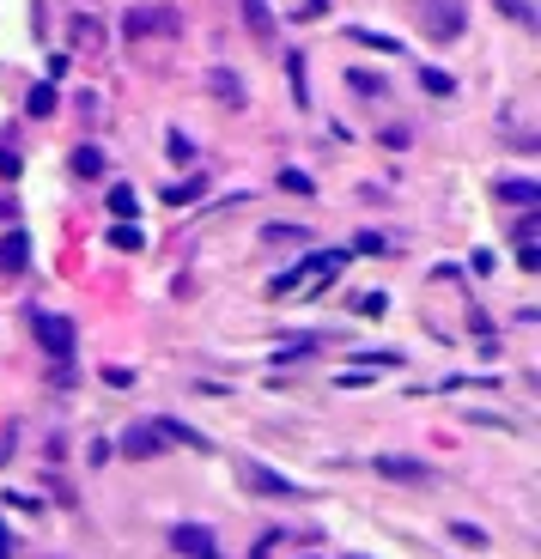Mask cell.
<instances>
[{
  "label": "cell",
  "mask_w": 541,
  "mask_h": 559,
  "mask_svg": "<svg viewBox=\"0 0 541 559\" xmlns=\"http://www.w3.org/2000/svg\"><path fill=\"white\" fill-rule=\"evenodd\" d=\"M341 262H347V250H317V256H304L298 268L274 274V280H268V292H274V298H286L292 286H323V280H329V268H341Z\"/></svg>",
  "instance_id": "obj_1"
},
{
  "label": "cell",
  "mask_w": 541,
  "mask_h": 559,
  "mask_svg": "<svg viewBox=\"0 0 541 559\" xmlns=\"http://www.w3.org/2000/svg\"><path fill=\"white\" fill-rule=\"evenodd\" d=\"M244 487H250V493H262V499H304V487H298V481H286V474H274L268 462H244Z\"/></svg>",
  "instance_id": "obj_2"
},
{
  "label": "cell",
  "mask_w": 541,
  "mask_h": 559,
  "mask_svg": "<svg viewBox=\"0 0 541 559\" xmlns=\"http://www.w3.org/2000/svg\"><path fill=\"white\" fill-rule=\"evenodd\" d=\"M31 329H37L43 353H55L61 365L73 359V323H67V316H49V310H37V316H31Z\"/></svg>",
  "instance_id": "obj_3"
},
{
  "label": "cell",
  "mask_w": 541,
  "mask_h": 559,
  "mask_svg": "<svg viewBox=\"0 0 541 559\" xmlns=\"http://www.w3.org/2000/svg\"><path fill=\"white\" fill-rule=\"evenodd\" d=\"M177 25H183V19H177L171 7H128V13H122V31H128V37H152V31L171 37Z\"/></svg>",
  "instance_id": "obj_4"
},
{
  "label": "cell",
  "mask_w": 541,
  "mask_h": 559,
  "mask_svg": "<svg viewBox=\"0 0 541 559\" xmlns=\"http://www.w3.org/2000/svg\"><path fill=\"white\" fill-rule=\"evenodd\" d=\"M171 547H177L183 559H219V541H213V529H201V523H177V529H171Z\"/></svg>",
  "instance_id": "obj_5"
},
{
  "label": "cell",
  "mask_w": 541,
  "mask_h": 559,
  "mask_svg": "<svg viewBox=\"0 0 541 559\" xmlns=\"http://www.w3.org/2000/svg\"><path fill=\"white\" fill-rule=\"evenodd\" d=\"M122 456H134V462H146V456H165V438H159V426L152 420H134L128 432H122V444H116Z\"/></svg>",
  "instance_id": "obj_6"
},
{
  "label": "cell",
  "mask_w": 541,
  "mask_h": 559,
  "mask_svg": "<svg viewBox=\"0 0 541 559\" xmlns=\"http://www.w3.org/2000/svg\"><path fill=\"white\" fill-rule=\"evenodd\" d=\"M426 37H438V43H450V37H462V7L456 0H426Z\"/></svg>",
  "instance_id": "obj_7"
},
{
  "label": "cell",
  "mask_w": 541,
  "mask_h": 559,
  "mask_svg": "<svg viewBox=\"0 0 541 559\" xmlns=\"http://www.w3.org/2000/svg\"><path fill=\"white\" fill-rule=\"evenodd\" d=\"M371 468L383 474V481H432V468H426V462H414V456H377Z\"/></svg>",
  "instance_id": "obj_8"
},
{
  "label": "cell",
  "mask_w": 541,
  "mask_h": 559,
  "mask_svg": "<svg viewBox=\"0 0 541 559\" xmlns=\"http://www.w3.org/2000/svg\"><path fill=\"white\" fill-rule=\"evenodd\" d=\"M25 262H31V237L13 225L7 237H0V274H25Z\"/></svg>",
  "instance_id": "obj_9"
},
{
  "label": "cell",
  "mask_w": 541,
  "mask_h": 559,
  "mask_svg": "<svg viewBox=\"0 0 541 559\" xmlns=\"http://www.w3.org/2000/svg\"><path fill=\"white\" fill-rule=\"evenodd\" d=\"M152 426H159V438H165V444H183V450H201V456L213 450V444H207V432H195V426H183V420H152Z\"/></svg>",
  "instance_id": "obj_10"
},
{
  "label": "cell",
  "mask_w": 541,
  "mask_h": 559,
  "mask_svg": "<svg viewBox=\"0 0 541 559\" xmlns=\"http://www.w3.org/2000/svg\"><path fill=\"white\" fill-rule=\"evenodd\" d=\"M67 171H73V177H104V146H73Z\"/></svg>",
  "instance_id": "obj_11"
},
{
  "label": "cell",
  "mask_w": 541,
  "mask_h": 559,
  "mask_svg": "<svg viewBox=\"0 0 541 559\" xmlns=\"http://www.w3.org/2000/svg\"><path fill=\"white\" fill-rule=\"evenodd\" d=\"M347 37H353V43H365V49H383V55H402V37H390V31H371V25H347Z\"/></svg>",
  "instance_id": "obj_12"
},
{
  "label": "cell",
  "mask_w": 541,
  "mask_h": 559,
  "mask_svg": "<svg viewBox=\"0 0 541 559\" xmlns=\"http://www.w3.org/2000/svg\"><path fill=\"white\" fill-rule=\"evenodd\" d=\"M207 86H213V98H225V104H244V86H238V73H231V67H213Z\"/></svg>",
  "instance_id": "obj_13"
},
{
  "label": "cell",
  "mask_w": 541,
  "mask_h": 559,
  "mask_svg": "<svg viewBox=\"0 0 541 559\" xmlns=\"http://www.w3.org/2000/svg\"><path fill=\"white\" fill-rule=\"evenodd\" d=\"M25 116H37V122L55 116V86H49V79H37V86L25 92Z\"/></svg>",
  "instance_id": "obj_14"
},
{
  "label": "cell",
  "mask_w": 541,
  "mask_h": 559,
  "mask_svg": "<svg viewBox=\"0 0 541 559\" xmlns=\"http://www.w3.org/2000/svg\"><path fill=\"white\" fill-rule=\"evenodd\" d=\"M493 195L511 201V207H535V201H541V183H523V177H517V183H499Z\"/></svg>",
  "instance_id": "obj_15"
},
{
  "label": "cell",
  "mask_w": 541,
  "mask_h": 559,
  "mask_svg": "<svg viewBox=\"0 0 541 559\" xmlns=\"http://www.w3.org/2000/svg\"><path fill=\"white\" fill-rule=\"evenodd\" d=\"M244 25L256 37H274V7H268V0H244Z\"/></svg>",
  "instance_id": "obj_16"
},
{
  "label": "cell",
  "mask_w": 541,
  "mask_h": 559,
  "mask_svg": "<svg viewBox=\"0 0 541 559\" xmlns=\"http://www.w3.org/2000/svg\"><path fill=\"white\" fill-rule=\"evenodd\" d=\"M347 86H353L359 98H377V92H383V79H377L371 67H347Z\"/></svg>",
  "instance_id": "obj_17"
},
{
  "label": "cell",
  "mask_w": 541,
  "mask_h": 559,
  "mask_svg": "<svg viewBox=\"0 0 541 559\" xmlns=\"http://www.w3.org/2000/svg\"><path fill=\"white\" fill-rule=\"evenodd\" d=\"M420 86H426L432 98H450V92H456V73H444V67H426V73H420Z\"/></svg>",
  "instance_id": "obj_18"
},
{
  "label": "cell",
  "mask_w": 541,
  "mask_h": 559,
  "mask_svg": "<svg viewBox=\"0 0 541 559\" xmlns=\"http://www.w3.org/2000/svg\"><path fill=\"white\" fill-rule=\"evenodd\" d=\"M110 244H116V250H140L146 231H140V225H110Z\"/></svg>",
  "instance_id": "obj_19"
},
{
  "label": "cell",
  "mask_w": 541,
  "mask_h": 559,
  "mask_svg": "<svg viewBox=\"0 0 541 559\" xmlns=\"http://www.w3.org/2000/svg\"><path fill=\"white\" fill-rule=\"evenodd\" d=\"M195 195H207V177H189V183H171V189H165V201H177V207L195 201Z\"/></svg>",
  "instance_id": "obj_20"
},
{
  "label": "cell",
  "mask_w": 541,
  "mask_h": 559,
  "mask_svg": "<svg viewBox=\"0 0 541 559\" xmlns=\"http://www.w3.org/2000/svg\"><path fill=\"white\" fill-rule=\"evenodd\" d=\"M110 213H116L122 225L134 219V189H128V183H116V189H110Z\"/></svg>",
  "instance_id": "obj_21"
},
{
  "label": "cell",
  "mask_w": 541,
  "mask_h": 559,
  "mask_svg": "<svg viewBox=\"0 0 541 559\" xmlns=\"http://www.w3.org/2000/svg\"><path fill=\"white\" fill-rule=\"evenodd\" d=\"M450 535H456L462 547H487V529H475V523H450Z\"/></svg>",
  "instance_id": "obj_22"
},
{
  "label": "cell",
  "mask_w": 541,
  "mask_h": 559,
  "mask_svg": "<svg viewBox=\"0 0 541 559\" xmlns=\"http://www.w3.org/2000/svg\"><path fill=\"white\" fill-rule=\"evenodd\" d=\"M280 189H286V195H311L317 183H311V177H304V171H280Z\"/></svg>",
  "instance_id": "obj_23"
},
{
  "label": "cell",
  "mask_w": 541,
  "mask_h": 559,
  "mask_svg": "<svg viewBox=\"0 0 541 559\" xmlns=\"http://www.w3.org/2000/svg\"><path fill=\"white\" fill-rule=\"evenodd\" d=\"M19 171H25V165H19V152H13V146H7V140H0V177H7V183H13V177H19Z\"/></svg>",
  "instance_id": "obj_24"
},
{
  "label": "cell",
  "mask_w": 541,
  "mask_h": 559,
  "mask_svg": "<svg viewBox=\"0 0 541 559\" xmlns=\"http://www.w3.org/2000/svg\"><path fill=\"white\" fill-rule=\"evenodd\" d=\"M499 13H505V19H517V25H535V13H529V7H517V0H499Z\"/></svg>",
  "instance_id": "obj_25"
},
{
  "label": "cell",
  "mask_w": 541,
  "mask_h": 559,
  "mask_svg": "<svg viewBox=\"0 0 541 559\" xmlns=\"http://www.w3.org/2000/svg\"><path fill=\"white\" fill-rule=\"evenodd\" d=\"M292 19H323V0H292Z\"/></svg>",
  "instance_id": "obj_26"
},
{
  "label": "cell",
  "mask_w": 541,
  "mask_h": 559,
  "mask_svg": "<svg viewBox=\"0 0 541 559\" xmlns=\"http://www.w3.org/2000/svg\"><path fill=\"white\" fill-rule=\"evenodd\" d=\"M517 268H523V274H535V268H541V250H535V244H523V250H517Z\"/></svg>",
  "instance_id": "obj_27"
},
{
  "label": "cell",
  "mask_w": 541,
  "mask_h": 559,
  "mask_svg": "<svg viewBox=\"0 0 541 559\" xmlns=\"http://www.w3.org/2000/svg\"><path fill=\"white\" fill-rule=\"evenodd\" d=\"M383 304H390L383 292H365V298H359V310H365V316H383Z\"/></svg>",
  "instance_id": "obj_28"
},
{
  "label": "cell",
  "mask_w": 541,
  "mask_h": 559,
  "mask_svg": "<svg viewBox=\"0 0 541 559\" xmlns=\"http://www.w3.org/2000/svg\"><path fill=\"white\" fill-rule=\"evenodd\" d=\"M86 456H92V462H98V468H104V462H110V456H116V444H110V438H98V444H92V450H86Z\"/></svg>",
  "instance_id": "obj_29"
},
{
  "label": "cell",
  "mask_w": 541,
  "mask_h": 559,
  "mask_svg": "<svg viewBox=\"0 0 541 559\" xmlns=\"http://www.w3.org/2000/svg\"><path fill=\"white\" fill-rule=\"evenodd\" d=\"M274 547H280V535H262V541L250 547V559H274Z\"/></svg>",
  "instance_id": "obj_30"
},
{
  "label": "cell",
  "mask_w": 541,
  "mask_h": 559,
  "mask_svg": "<svg viewBox=\"0 0 541 559\" xmlns=\"http://www.w3.org/2000/svg\"><path fill=\"white\" fill-rule=\"evenodd\" d=\"M0 559H13V535H7V523H0Z\"/></svg>",
  "instance_id": "obj_31"
},
{
  "label": "cell",
  "mask_w": 541,
  "mask_h": 559,
  "mask_svg": "<svg viewBox=\"0 0 541 559\" xmlns=\"http://www.w3.org/2000/svg\"><path fill=\"white\" fill-rule=\"evenodd\" d=\"M0 219H19V207H13V195H0Z\"/></svg>",
  "instance_id": "obj_32"
},
{
  "label": "cell",
  "mask_w": 541,
  "mask_h": 559,
  "mask_svg": "<svg viewBox=\"0 0 541 559\" xmlns=\"http://www.w3.org/2000/svg\"><path fill=\"white\" fill-rule=\"evenodd\" d=\"M304 559H311V553H304Z\"/></svg>",
  "instance_id": "obj_33"
}]
</instances>
